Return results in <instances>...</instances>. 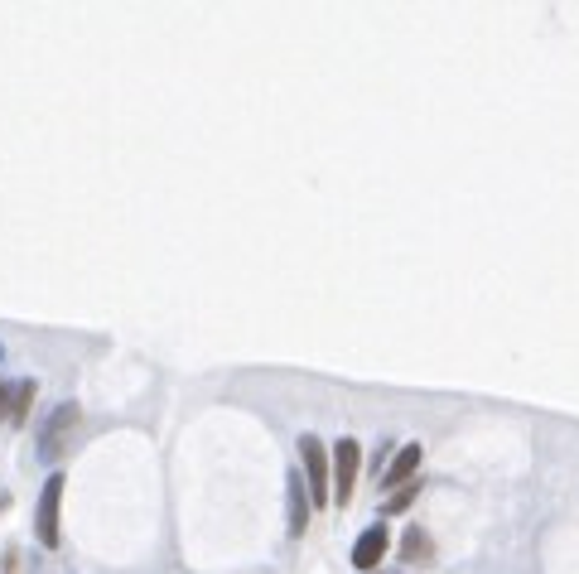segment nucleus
<instances>
[{
	"mask_svg": "<svg viewBox=\"0 0 579 574\" xmlns=\"http://www.w3.org/2000/svg\"><path fill=\"white\" fill-rule=\"evenodd\" d=\"M300 454H304V473H309V502H314V507L333 502V492H329V483H333V478H329V449H324L314 435H304Z\"/></svg>",
	"mask_w": 579,
	"mask_h": 574,
	"instance_id": "7ed1b4c3",
	"label": "nucleus"
},
{
	"mask_svg": "<svg viewBox=\"0 0 579 574\" xmlns=\"http://www.w3.org/2000/svg\"><path fill=\"white\" fill-rule=\"evenodd\" d=\"M0 415H5V386H0Z\"/></svg>",
	"mask_w": 579,
	"mask_h": 574,
	"instance_id": "9b49d317",
	"label": "nucleus"
},
{
	"mask_svg": "<svg viewBox=\"0 0 579 574\" xmlns=\"http://www.w3.org/2000/svg\"><path fill=\"white\" fill-rule=\"evenodd\" d=\"M29 401H34V382H25L20 391H15V401H10V420H15V425L29 415Z\"/></svg>",
	"mask_w": 579,
	"mask_h": 574,
	"instance_id": "6e6552de",
	"label": "nucleus"
},
{
	"mask_svg": "<svg viewBox=\"0 0 579 574\" xmlns=\"http://www.w3.org/2000/svg\"><path fill=\"white\" fill-rule=\"evenodd\" d=\"M285 492H290V536H304V521H309V507H314V502H309V488H304L300 473L290 478Z\"/></svg>",
	"mask_w": 579,
	"mask_h": 574,
	"instance_id": "0eeeda50",
	"label": "nucleus"
},
{
	"mask_svg": "<svg viewBox=\"0 0 579 574\" xmlns=\"http://www.w3.org/2000/svg\"><path fill=\"white\" fill-rule=\"evenodd\" d=\"M329 459H333V502H338V507H348V497H353V488H358L362 449L353 444V439H338Z\"/></svg>",
	"mask_w": 579,
	"mask_h": 574,
	"instance_id": "f03ea898",
	"label": "nucleus"
},
{
	"mask_svg": "<svg viewBox=\"0 0 579 574\" xmlns=\"http://www.w3.org/2000/svg\"><path fill=\"white\" fill-rule=\"evenodd\" d=\"M78 420H83V410L73 406V401H63V406L44 420V430H39V454H44V459H63V454H68V439L78 430Z\"/></svg>",
	"mask_w": 579,
	"mask_h": 574,
	"instance_id": "f257e3e1",
	"label": "nucleus"
},
{
	"mask_svg": "<svg viewBox=\"0 0 579 574\" xmlns=\"http://www.w3.org/2000/svg\"><path fill=\"white\" fill-rule=\"evenodd\" d=\"M415 468H420V444H406V449H396L391 468L382 473V488H406V478H411Z\"/></svg>",
	"mask_w": 579,
	"mask_h": 574,
	"instance_id": "423d86ee",
	"label": "nucleus"
},
{
	"mask_svg": "<svg viewBox=\"0 0 579 574\" xmlns=\"http://www.w3.org/2000/svg\"><path fill=\"white\" fill-rule=\"evenodd\" d=\"M58 502H63V473H54L44 492H39V512H34V531H39V546H58Z\"/></svg>",
	"mask_w": 579,
	"mask_h": 574,
	"instance_id": "20e7f679",
	"label": "nucleus"
},
{
	"mask_svg": "<svg viewBox=\"0 0 579 574\" xmlns=\"http://www.w3.org/2000/svg\"><path fill=\"white\" fill-rule=\"evenodd\" d=\"M406 555H411V560H415V555H430V541H425V536L415 531L411 541H406Z\"/></svg>",
	"mask_w": 579,
	"mask_h": 574,
	"instance_id": "9d476101",
	"label": "nucleus"
},
{
	"mask_svg": "<svg viewBox=\"0 0 579 574\" xmlns=\"http://www.w3.org/2000/svg\"><path fill=\"white\" fill-rule=\"evenodd\" d=\"M386 541H391V536H386V526H367V531H362V541L353 546V565H358V570H372V565L386 555Z\"/></svg>",
	"mask_w": 579,
	"mask_h": 574,
	"instance_id": "39448f33",
	"label": "nucleus"
},
{
	"mask_svg": "<svg viewBox=\"0 0 579 574\" xmlns=\"http://www.w3.org/2000/svg\"><path fill=\"white\" fill-rule=\"evenodd\" d=\"M415 492H420L415 483H406V488H396V497L386 502V512H401V507H411V502H415Z\"/></svg>",
	"mask_w": 579,
	"mask_h": 574,
	"instance_id": "1a4fd4ad",
	"label": "nucleus"
}]
</instances>
